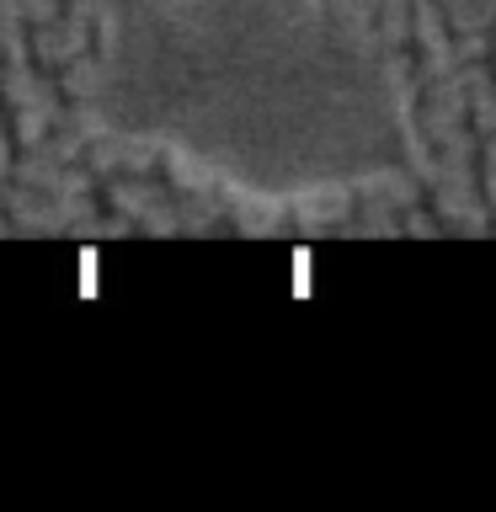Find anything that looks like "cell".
Masks as SVG:
<instances>
[{
  "instance_id": "1",
  "label": "cell",
  "mask_w": 496,
  "mask_h": 512,
  "mask_svg": "<svg viewBox=\"0 0 496 512\" xmlns=\"http://www.w3.org/2000/svg\"><path fill=\"white\" fill-rule=\"evenodd\" d=\"M486 198L496 203V139L486 144Z\"/></svg>"
}]
</instances>
